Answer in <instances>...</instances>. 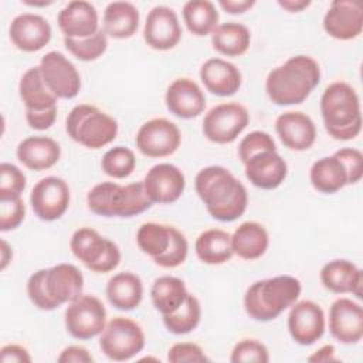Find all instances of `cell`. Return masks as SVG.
I'll list each match as a JSON object with an SVG mask.
<instances>
[{
	"instance_id": "cell-1",
	"label": "cell",
	"mask_w": 363,
	"mask_h": 363,
	"mask_svg": "<svg viewBox=\"0 0 363 363\" xmlns=\"http://www.w3.org/2000/svg\"><path fill=\"white\" fill-rule=\"evenodd\" d=\"M194 187L208 214L218 221H234L247 210L245 186L223 166L201 169L196 176Z\"/></svg>"
},
{
	"instance_id": "cell-2",
	"label": "cell",
	"mask_w": 363,
	"mask_h": 363,
	"mask_svg": "<svg viewBox=\"0 0 363 363\" xmlns=\"http://www.w3.org/2000/svg\"><path fill=\"white\" fill-rule=\"evenodd\" d=\"M320 82V68L309 55H295L274 68L265 79L268 98L279 106L302 104Z\"/></svg>"
},
{
	"instance_id": "cell-3",
	"label": "cell",
	"mask_w": 363,
	"mask_h": 363,
	"mask_svg": "<svg viewBox=\"0 0 363 363\" xmlns=\"http://www.w3.org/2000/svg\"><path fill=\"white\" fill-rule=\"evenodd\" d=\"M320 113L326 132L336 140L354 139L362 130L360 99L347 82L336 81L325 88Z\"/></svg>"
},
{
	"instance_id": "cell-4",
	"label": "cell",
	"mask_w": 363,
	"mask_h": 363,
	"mask_svg": "<svg viewBox=\"0 0 363 363\" xmlns=\"http://www.w3.org/2000/svg\"><path fill=\"white\" fill-rule=\"evenodd\" d=\"M301 291V281L291 275L255 281L244 295L245 312L258 322L274 320L298 301Z\"/></svg>"
},
{
	"instance_id": "cell-5",
	"label": "cell",
	"mask_w": 363,
	"mask_h": 363,
	"mask_svg": "<svg viewBox=\"0 0 363 363\" xmlns=\"http://www.w3.org/2000/svg\"><path fill=\"white\" fill-rule=\"evenodd\" d=\"M88 208L102 217H133L145 213L153 204L147 197L143 182L126 186L102 182L95 184L86 194Z\"/></svg>"
},
{
	"instance_id": "cell-6",
	"label": "cell",
	"mask_w": 363,
	"mask_h": 363,
	"mask_svg": "<svg viewBox=\"0 0 363 363\" xmlns=\"http://www.w3.org/2000/svg\"><path fill=\"white\" fill-rule=\"evenodd\" d=\"M65 130L74 142L88 149H99L113 142L118 122L94 105L79 104L68 113Z\"/></svg>"
},
{
	"instance_id": "cell-7",
	"label": "cell",
	"mask_w": 363,
	"mask_h": 363,
	"mask_svg": "<svg viewBox=\"0 0 363 363\" xmlns=\"http://www.w3.org/2000/svg\"><path fill=\"white\" fill-rule=\"evenodd\" d=\"M69 248L74 257L94 272H111L121 262L119 247L89 227H81L74 231Z\"/></svg>"
},
{
	"instance_id": "cell-8",
	"label": "cell",
	"mask_w": 363,
	"mask_h": 363,
	"mask_svg": "<svg viewBox=\"0 0 363 363\" xmlns=\"http://www.w3.org/2000/svg\"><path fill=\"white\" fill-rule=\"evenodd\" d=\"M145 342V332L138 322L116 316L106 322L99 337V347L108 359L125 362L140 353Z\"/></svg>"
},
{
	"instance_id": "cell-9",
	"label": "cell",
	"mask_w": 363,
	"mask_h": 363,
	"mask_svg": "<svg viewBox=\"0 0 363 363\" xmlns=\"http://www.w3.org/2000/svg\"><path fill=\"white\" fill-rule=\"evenodd\" d=\"M250 113L238 102H224L213 106L203 119L204 136L218 145L234 142L247 128Z\"/></svg>"
},
{
	"instance_id": "cell-10",
	"label": "cell",
	"mask_w": 363,
	"mask_h": 363,
	"mask_svg": "<svg viewBox=\"0 0 363 363\" xmlns=\"http://www.w3.org/2000/svg\"><path fill=\"white\" fill-rule=\"evenodd\" d=\"M65 328L79 340H88L102 333L106 325V309L94 295H81L65 309Z\"/></svg>"
},
{
	"instance_id": "cell-11",
	"label": "cell",
	"mask_w": 363,
	"mask_h": 363,
	"mask_svg": "<svg viewBox=\"0 0 363 363\" xmlns=\"http://www.w3.org/2000/svg\"><path fill=\"white\" fill-rule=\"evenodd\" d=\"M135 143L138 150L147 157H166L179 149L182 133L169 119L153 118L139 128Z\"/></svg>"
},
{
	"instance_id": "cell-12",
	"label": "cell",
	"mask_w": 363,
	"mask_h": 363,
	"mask_svg": "<svg viewBox=\"0 0 363 363\" xmlns=\"http://www.w3.org/2000/svg\"><path fill=\"white\" fill-rule=\"evenodd\" d=\"M38 67L45 85L57 98L72 99L79 94V72L62 52H47L43 55Z\"/></svg>"
},
{
	"instance_id": "cell-13",
	"label": "cell",
	"mask_w": 363,
	"mask_h": 363,
	"mask_svg": "<svg viewBox=\"0 0 363 363\" xmlns=\"http://www.w3.org/2000/svg\"><path fill=\"white\" fill-rule=\"evenodd\" d=\"M69 187L57 176H47L37 182L30 194L34 214L43 221H55L64 216L69 206Z\"/></svg>"
},
{
	"instance_id": "cell-14",
	"label": "cell",
	"mask_w": 363,
	"mask_h": 363,
	"mask_svg": "<svg viewBox=\"0 0 363 363\" xmlns=\"http://www.w3.org/2000/svg\"><path fill=\"white\" fill-rule=\"evenodd\" d=\"M143 187L152 203L172 204L183 194L186 179L177 166L159 163L147 170L143 179Z\"/></svg>"
},
{
	"instance_id": "cell-15",
	"label": "cell",
	"mask_w": 363,
	"mask_h": 363,
	"mask_svg": "<svg viewBox=\"0 0 363 363\" xmlns=\"http://www.w3.org/2000/svg\"><path fill=\"white\" fill-rule=\"evenodd\" d=\"M325 313L320 305L313 301H299L291 306L288 315V330L291 337L302 345L309 346L319 340L325 333Z\"/></svg>"
},
{
	"instance_id": "cell-16",
	"label": "cell",
	"mask_w": 363,
	"mask_h": 363,
	"mask_svg": "<svg viewBox=\"0 0 363 363\" xmlns=\"http://www.w3.org/2000/svg\"><path fill=\"white\" fill-rule=\"evenodd\" d=\"M143 38L150 48L157 51L176 47L182 38V27L176 11L167 6H155L147 13Z\"/></svg>"
},
{
	"instance_id": "cell-17",
	"label": "cell",
	"mask_w": 363,
	"mask_h": 363,
	"mask_svg": "<svg viewBox=\"0 0 363 363\" xmlns=\"http://www.w3.org/2000/svg\"><path fill=\"white\" fill-rule=\"evenodd\" d=\"M323 30L336 40H353L363 30V7L357 0H335L325 17Z\"/></svg>"
},
{
	"instance_id": "cell-18",
	"label": "cell",
	"mask_w": 363,
	"mask_h": 363,
	"mask_svg": "<svg viewBox=\"0 0 363 363\" xmlns=\"http://www.w3.org/2000/svg\"><path fill=\"white\" fill-rule=\"evenodd\" d=\"M329 330L340 343H359L363 337L362 305L349 298L336 299L329 309Z\"/></svg>"
},
{
	"instance_id": "cell-19",
	"label": "cell",
	"mask_w": 363,
	"mask_h": 363,
	"mask_svg": "<svg viewBox=\"0 0 363 363\" xmlns=\"http://www.w3.org/2000/svg\"><path fill=\"white\" fill-rule=\"evenodd\" d=\"M51 34L50 23L34 13L16 16L9 28L11 43L24 52H35L44 48L50 43Z\"/></svg>"
},
{
	"instance_id": "cell-20",
	"label": "cell",
	"mask_w": 363,
	"mask_h": 363,
	"mask_svg": "<svg viewBox=\"0 0 363 363\" xmlns=\"http://www.w3.org/2000/svg\"><path fill=\"white\" fill-rule=\"evenodd\" d=\"M244 166L250 183L262 190L277 189L288 174L286 162L277 150L259 152L251 156Z\"/></svg>"
},
{
	"instance_id": "cell-21",
	"label": "cell",
	"mask_w": 363,
	"mask_h": 363,
	"mask_svg": "<svg viewBox=\"0 0 363 363\" xmlns=\"http://www.w3.org/2000/svg\"><path fill=\"white\" fill-rule=\"evenodd\" d=\"M164 101L167 109L182 119L197 118L206 108L204 92L190 78L174 79L167 86Z\"/></svg>"
},
{
	"instance_id": "cell-22",
	"label": "cell",
	"mask_w": 363,
	"mask_h": 363,
	"mask_svg": "<svg viewBox=\"0 0 363 363\" xmlns=\"http://www.w3.org/2000/svg\"><path fill=\"white\" fill-rule=\"evenodd\" d=\"M275 130L282 142L291 150H308L316 139V126L311 116L299 111L281 113L275 121Z\"/></svg>"
},
{
	"instance_id": "cell-23",
	"label": "cell",
	"mask_w": 363,
	"mask_h": 363,
	"mask_svg": "<svg viewBox=\"0 0 363 363\" xmlns=\"http://www.w3.org/2000/svg\"><path fill=\"white\" fill-rule=\"evenodd\" d=\"M60 30L68 38H86L99 31L98 11L94 4L84 0L69 1L57 17Z\"/></svg>"
},
{
	"instance_id": "cell-24",
	"label": "cell",
	"mask_w": 363,
	"mask_h": 363,
	"mask_svg": "<svg viewBox=\"0 0 363 363\" xmlns=\"http://www.w3.org/2000/svg\"><path fill=\"white\" fill-rule=\"evenodd\" d=\"M44 281L48 295L58 306L72 302L82 295L84 277L72 264L62 262L45 269Z\"/></svg>"
},
{
	"instance_id": "cell-25",
	"label": "cell",
	"mask_w": 363,
	"mask_h": 363,
	"mask_svg": "<svg viewBox=\"0 0 363 363\" xmlns=\"http://www.w3.org/2000/svg\"><path fill=\"white\" fill-rule=\"evenodd\" d=\"M322 285L333 294H352L362 298V269L347 259H332L320 269Z\"/></svg>"
},
{
	"instance_id": "cell-26",
	"label": "cell",
	"mask_w": 363,
	"mask_h": 363,
	"mask_svg": "<svg viewBox=\"0 0 363 363\" xmlns=\"http://www.w3.org/2000/svg\"><path fill=\"white\" fill-rule=\"evenodd\" d=\"M200 79L206 89L217 96H231L241 86V72L230 61L210 58L200 68Z\"/></svg>"
},
{
	"instance_id": "cell-27",
	"label": "cell",
	"mask_w": 363,
	"mask_h": 363,
	"mask_svg": "<svg viewBox=\"0 0 363 363\" xmlns=\"http://www.w3.org/2000/svg\"><path fill=\"white\" fill-rule=\"evenodd\" d=\"M16 155L27 169L41 172L51 169L60 160L61 147L52 138L28 136L18 143Z\"/></svg>"
},
{
	"instance_id": "cell-28",
	"label": "cell",
	"mask_w": 363,
	"mask_h": 363,
	"mask_svg": "<svg viewBox=\"0 0 363 363\" xmlns=\"http://www.w3.org/2000/svg\"><path fill=\"white\" fill-rule=\"evenodd\" d=\"M105 292L113 308L119 311H132L142 302L143 284L136 274L123 271L109 278Z\"/></svg>"
},
{
	"instance_id": "cell-29",
	"label": "cell",
	"mask_w": 363,
	"mask_h": 363,
	"mask_svg": "<svg viewBox=\"0 0 363 363\" xmlns=\"http://www.w3.org/2000/svg\"><path fill=\"white\" fill-rule=\"evenodd\" d=\"M269 245V235L265 227L257 221L240 224L231 235L233 252L242 259H257L265 254Z\"/></svg>"
},
{
	"instance_id": "cell-30",
	"label": "cell",
	"mask_w": 363,
	"mask_h": 363,
	"mask_svg": "<svg viewBox=\"0 0 363 363\" xmlns=\"http://www.w3.org/2000/svg\"><path fill=\"white\" fill-rule=\"evenodd\" d=\"M139 27V10L130 1H112L104 11V31L118 40L130 38Z\"/></svg>"
},
{
	"instance_id": "cell-31",
	"label": "cell",
	"mask_w": 363,
	"mask_h": 363,
	"mask_svg": "<svg viewBox=\"0 0 363 363\" xmlns=\"http://www.w3.org/2000/svg\"><path fill=\"white\" fill-rule=\"evenodd\" d=\"M18 92L26 111H47L57 106L58 98L45 85L40 67H31L23 74Z\"/></svg>"
},
{
	"instance_id": "cell-32",
	"label": "cell",
	"mask_w": 363,
	"mask_h": 363,
	"mask_svg": "<svg viewBox=\"0 0 363 363\" xmlns=\"http://www.w3.org/2000/svg\"><path fill=\"white\" fill-rule=\"evenodd\" d=\"M309 179L315 190L333 194L347 184V172L343 162L333 153L318 159L312 164Z\"/></svg>"
},
{
	"instance_id": "cell-33",
	"label": "cell",
	"mask_w": 363,
	"mask_h": 363,
	"mask_svg": "<svg viewBox=\"0 0 363 363\" xmlns=\"http://www.w3.org/2000/svg\"><path fill=\"white\" fill-rule=\"evenodd\" d=\"M199 259L208 265H221L234 255L231 235L221 228H208L203 231L194 244Z\"/></svg>"
},
{
	"instance_id": "cell-34",
	"label": "cell",
	"mask_w": 363,
	"mask_h": 363,
	"mask_svg": "<svg viewBox=\"0 0 363 363\" xmlns=\"http://www.w3.org/2000/svg\"><path fill=\"white\" fill-rule=\"evenodd\" d=\"M251 34L247 26L235 21L218 24L211 33L213 48L225 57H240L247 52Z\"/></svg>"
},
{
	"instance_id": "cell-35",
	"label": "cell",
	"mask_w": 363,
	"mask_h": 363,
	"mask_svg": "<svg viewBox=\"0 0 363 363\" xmlns=\"http://www.w3.org/2000/svg\"><path fill=\"white\" fill-rule=\"evenodd\" d=\"M189 292L183 279L172 275H163L155 279L150 288L153 306L162 313L169 315L180 308Z\"/></svg>"
},
{
	"instance_id": "cell-36",
	"label": "cell",
	"mask_w": 363,
	"mask_h": 363,
	"mask_svg": "<svg viewBox=\"0 0 363 363\" xmlns=\"http://www.w3.org/2000/svg\"><path fill=\"white\" fill-rule=\"evenodd\" d=\"M218 18L220 16L214 3L208 0H190L183 6L186 27L197 37L211 34L218 26Z\"/></svg>"
},
{
	"instance_id": "cell-37",
	"label": "cell",
	"mask_w": 363,
	"mask_h": 363,
	"mask_svg": "<svg viewBox=\"0 0 363 363\" xmlns=\"http://www.w3.org/2000/svg\"><path fill=\"white\" fill-rule=\"evenodd\" d=\"M172 225L159 223H145L136 233V242L142 252L152 257V259L166 252L172 241Z\"/></svg>"
},
{
	"instance_id": "cell-38",
	"label": "cell",
	"mask_w": 363,
	"mask_h": 363,
	"mask_svg": "<svg viewBox=\"0 0 363 363\" xmlns=\"http://www.w3.org/2000/svg\"><path fill=\"white\" fill-rule=\"evenodd\" d=\"M201 319V306L199 299L189 292L184 302L177 311L163 315V323L170 333L186 335L193 332Z\"/></svg>"
},
{
	"instance_id": "cell-39",
	"label": "cell",
	"mask_w": 363,
	"mask_h": 363,
	"mask_svg": "<svg viewBox=\"0 0 363 363\" xmlns=\"http://www.w3.org/2000/svg\"><path fill=\"white\" fill-rule=\"evenodd\" d=\"M105 174L113 179H126L136 167L135 153L126 146H115L105 152L101 160Z\"/></svg>"
},
{
	"instance_id": "cell-40",
	"label": "cell",
	"mask_w": 363,
	"mask_h": 363,
	"mask_svg": "<svg viewBox=\"0 0 363 363\" xmlns=\"http://www.w3.org/2000/svg\"><path fill=\"white\" fill-rule=\"evenodd\" d=\"M65 48L79 61H94L104 55L108 48V38L104 30H99L86 38L64 37Z\"/></svg>"
},
{
	"instance_id": "cell-41",
	"label": "cell",
	"mask_w": 363,
	"mask_h": 363,
	"mask_svg": "<svg viewBox=\"0 0 363 363\" xmlns=\"http://www.w3.org/2000/svg\"><path fill=\"white\" fill-rule=\"evenodd\" d=\"M27 184L24 173L11 163L0 164V200L21 197Z\"/></svg>"
},
{
	"instance_id": "cell-42",
	"label": "cell",
	"mask_w": 363,
	"mask_h": 363,
	"mask_svg": "<svg viewBox=\"0 0 363 363\" xmlns=\"http://www.w3.org/2000/svg\"><path fill=\"white\" fill-rule=\"evenodd\" d=\"M187 252H189V244L184 234L179 231L176 227H173L170 245L167 247L164 254L155 258L153 261L156 265L162 268H176L186 261Z\"/></svg>"
},
{
	"instance_id": "cell-43",
	"label": "cell",
	"mask_w": 363,
	"mask_h": 363,
	"mask_svg": "<svg viewBox=\"0 0 363 363\" xmlns=\"http://www.w3.org/2000/svg\"><path fill=\"white\" fill-rule=\"evenodd\" d=\"M264 150H277L275 140L269 133L264 130L250 132L241 139L238 145V156L242 163H245L251 156Z\"/></svg>"
},
{
	"instance_id": "cell-44",
	"label": "cell",
	"mask_w": 363,
	"mask_h": 363,
	"mask_svg": "<svg viewBox=\"0 0 363 363\" xmlns=\"http://www.w3.org/2000/svg\"><path fill=\"white\" fill-rule=\"evenodd\" d=\"M230 360L233 363H241V362L267 363L269 362V353L267 346L258 342L257 339H244L234 346V349L231 350Z\"/></svg>"
},
{
	"instance_id": "cell-45",
	"label": "cell",
	"mask_w": 363,
	"mask_h": 363,
	"mask_svg": "<svg viewBox=\"0 0 363 363\" xmlns=\"http://www.w3.org/2000/svg\"><path fill=\"white\" fill-rule=\"evenodd\" d=\"M45 269H38L30 275L27 281V295L30 301L41 311H54L58 305L51 299L45 288Z\"/></svg>"
},
{
	"instance_id": "cell-46",
	"label": "cell",
	"mask_w": 363,
	"mask_h": 363,
	"mask_svg": "<svg viewBox=\"0 0 363 363\" xmlns=\"http://www.w3.org/2000/svg\"><path fill=\"white\" fill-rule=\"evenodd\" d=\"M26 216V206L21 197L0 200V230L10 231L17 228Z\"/></svg>"
},
{
	"instance_id": "cell-47",
	"label": "cell",
	"mask_w": 363,
	"mask_h": 363,
	"mask_svg": "<svg viewBox=\"0 0 363 363\" xmlns=\"http://www.w3.org/2000/svg\"><path fill=\"white\" fill-rule=\"evenodd\" d=\"M167 360L172 363H183V362L203 363V362H208L210 359L206 356V353L199 345L190 343V342H180V343H174L169 349Z\"/></svg>"
},
{
	"instance_id": "cell-48",
	"label": "cell",
	"mask_w": 363,
	"mask_h": 363,
	"mask_svg": "<svg viewBox=\"0 0 363 363\" xmlns=\"http://www.w3.org/2000/svg\"><path fill=\"white\" fill-rule=\"evenodd\" d=\"M335 155L343 162L347 172V184H356L363 177V155L354 147H342Z\"/></svg>"
},
{
	"instance_id": "cell-49",
	"label": "cell",
	"mask_w": 363,
	"mask_h": 363,
	"mask_svg": "<svg viewBox=\"0 0 363 363\" xmlns=\"http://www.w3.org/2000/svg\"><path fill=\"white\" fill-rule=\"evenodd\" d=\"M58 106L47 111H26V121L30 128L35 130H45L51 128L57 119Z\"/></svg>"
},
{
	"instance_id": "cell-50",
	"label": "cell",
	"mask_w": 363,
	"mask_h": 363,
	"mask_svg": "<svg viewBox=\"0 0 363 363\" xmlns=\"http://www.w3.org/2000/svg\"><path fill=\"white\" fill-rule=\"evenodd\" d=\"M60 363H92V354L82 346H68L65 347L57 359Z\"/></svg>"
},
{
	"instance_id": "cell-51",
	"label": "cell",
	"mask_w": 363,
	"mask_h": 363,
	"mask_svg": "<svg viewBox=\"0 0 363 363\" xmlns=\"http://www.w3.org/2000/svg\"><path fill=\"white\" fill-rule=\"evenodd\" d=\"M0 360L7 363V362H16V363H30L31 356L28 350L20 345L10 343L6 345L0 349Z\"/></svg>"
},
{
	"instance_id": "cell-52",
	"label": "cell",
	"mask_w": 363,
	"mask_h": 363,
	"mask_svg": "<svg viewBox=\"0 0 363 363\" xmlns=\"http://www.w3.org/2000/svg\"><path fill=\"white\" fill-rule=\"evenodd\" d=\"M218 4L230 14H241L250 10L255 1L254 0H220Z\"/></svg>"
},
{
	"instance_id": "cell-53",
	"label": "cell",
	"mask_w": 363,
	"mask_h": 363,
	"mask_svg": "<svg viewBox=\"0 0 363 363\" xmlns=\"http://www.w3.org/2000/svg\"><path fill=\"white\" fill-rule=\"evenodd\" d=\"M309 362H333L335 360V347L333 345H325L318 349L313 354L308 357Z\"/></svg>"
},
{
	"instance_id": "cell-54",
	"label": "cell",
	"mask_w": 363,
	"mask_h": 363,
	"mask_svg": "<svg viewBox=\"0 0 363 363\" xmlns=\"http://www.w3.org/2000/svg\"><path fill=\"white\" fill-rule=\"evenodd\" d=\"M278 4L289 13H298L311 6L309 0H278Z\"/></svg>"
},
{
	"instance_id": "cell-55",
	"label": "cell",
	"mask_w": 363,
	"mask_h": 363,
	"mask_svg": "<svg viewBox=\"0 0 363 363\" xmlns=\"http://www.w3.org/2000/svg\"><path fill=\"white\" fill-rule=\"evenodd\" d=\"M11 257H13V252L10 245L7 244L6 240H1V269H6L7 264L11 261Z\"/></svg>"
},
{
	"instance_id": "cell-56",
	"label": "cell",
	"mask_w": 363,
	"mask_h": 363,
	"mask_svg": "<svg viewBox=\"0 0 363 363\" xmlns=\"http://www.w3.org/2000/svg\"><path fill=\"white\" fill-rule=\"evenodd\" d=\"M27 6H33V7H45L52 4V1H23Z\"/></svg>"
}]
</instances>
